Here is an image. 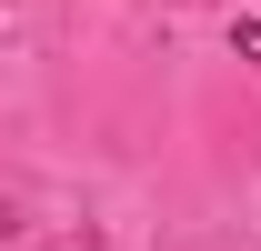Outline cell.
Masks as SVG:
<instances>
[{
  "label": "cell",
  "mask_w": 261,
  "mask_h": 251,
  "mask_svg": "<svg viewBox=\"0 0 261 251\" xmlns=\"http://www.w3.org/2000/svg\"><path fill=\"white\" fill-rule=\"evenodd\" d=\"M231 51H241V61L261 70V20H241V31H231Z\"/></svg>",
  "instance_id": "1"
}]
</instances>
